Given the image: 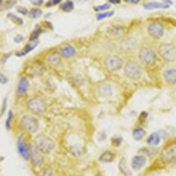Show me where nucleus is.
Here are the masks:
<instances>
[{"label": "nucleus", "instance_id": "36", "mask_svg": "<svg viewBox=\"0 0 176 176\" xmlns=\"http://www.w3.org/2000/svg\"><path fill=\"white\" fill-rule=\"evenodd\" d=\"M142 150H143L145 153H148L147 155H150V156H153L154 154H156V150H155L154 148H153V149H150V150H149L148 148H145V149H142Z\"/></svg>", "mask_w": 176, "mask_h": 176}, {"label": "nucleus", "instance_id": "43", "mask_svg": "<svg viewBox=\"0 0 176 176\" xmlns=\"http://www.w3.org/2000/svg\"><path fill=\"white\" fill-rule=\"evenodd\" d=\"M94 176H101V175H99V174H96V175H94Z\"/></svg>", "mask_w": 176, "mask_h": 176}, {"label": "nucleus", "instance_id": "27", "mask_svg": "<svg viewBox=\"0 0 176 176\" xmlns=\"http://www.w3.org/2000/svg\"><path fill=\"white\" fill-rule=\"evenodd\" d=\"M114 15V12L113 11H109V12H105V13H97L96 14V19L97 20H102V19H106V18H109Z\"/></svg>", "mask_w": 176, "mask_h": 176}, {"label": "nucleus", "instance_id": "12", "mask_svg": "<svg viewBox=\"0 0 176 176\" xmlns=\"http://www.w3.org/2000/svg\"><path fill=\"white\" fill-rule=\"evenodd\" d=\"M29 84L28 80L26 78H21L18 82V86H17V96L18 97H24L28 90Z\"/></svg>", "mask_w": 176, "mask_h": 176}, {"label": "nucleus", "instance_id": "6", "mask_svg": "<svg viewBox=\"0 0 176 176\" xmlns=\"http://www.w3.org/2000/svg\"><path fill=\"white\" fill-rule=\"evenodd\" d=\"M139 59L143 65L151 66L156 62V53L151 47L143 46L139 52Z\"/></svg>", "mask_w": 176, "mask_h": 176}, {"label": "nucleus", "instance_id": "20", "mask_svg": "<svg viewBox=\"0 0 176 176\" xmlns=\"http://www.w3.org/2000/svg\"><path fill=\"white\" fill-rule=\"evenodd\" d=\"M145 135H146V130L143 128H141V127H136L133 130V137L136 141H141L145 137Z\"/></svg>", "mask_w": 176, "mask_h": 176}, {"label": "nucleus", "instance_id": "10", "mask_svg": "<svg viewBox=\"0 0 176 176\" xmlns=\"http://www.w3.org/2000/svg\"><path fill=\"white\" fill-rule=\"evenodd\" d=\"M147 32L153 39H160L164 33V27H163V25L161 23L155 21V23H151V24L148 25Z\"/></svg>", "mask_w": 176, "mask_h": 176}, {"label": "nucleus", "instance_id": "34", "mask_svg": "<svg viewBox=\"0 0 176 176\" xmlns=\"http://www.w3.org/2000/svg\"><path fill=\"white\" fill-rule=\"evenodd\" d=\"M8 18H11L13 21H17V24H18V25H21V24H23V20H21L20 18H18V17L13 15V14H8Z\"/></svg>", "mask_w": 176, "mask_h": 176}, {"label": "nucleus", "instance_id": "38", "mask_svg": "<svg viewBox=\"0 0 176 176\" xmlns=\"http://www.w3.org/2000/svg\"><path fill=\"white\" fill-rule=\"evenodd\" d=\"M6 103H7V99L5 97V100L2 101V107H1V115H4V113H5V109H6Z\"/></svg>", "mask_w": 176, "mask_h": 176}, {"label": "nucleus", "instance_id": "15", "mask_svg": "<svg viewBox=\"0 0 176 176\" xmlns=\"http://www.w3.org/2000/svg\"><path fill=\"white\" fill-rule=\"evenodd\" d=\"M60 54L61 57L65 59H71L74 58L75 54H76V49L71 46V45H63L61 48H60Z\"/></svg>", "mask_w": 176, "mask_h": 176}, {"label": "nucleus", "instance_id": "7", "mask_svg": "<svg viewBox=\"0 0 176 176\" xmlns=\"http://www.w3.org/2000/svg\"><path fill=\"white\" fill-rule=\"evenodd\" d=\"M159 54L163 60L173 62L176 60V46L173 44H162L159 47Z\"/></svg>", "mask_w": 176, "mask_h": 176}, {"label": "nucleus", "instance_id": "14", "mask_svg": "<svg viewBox=\"0 0 176 176\" xmlns=\"http://www.w3.org/2000/svg\"><path fill=\"white\" fill-rule=\"evenodd\" d=\"M163 80L168 85H175L176 84V68H167L163 72Z\"/></svg>", "mask_w": 176, "mask_h": 176}, {"label": "nucleus", "instance_id": "18", "mask_svg": "<svg viewBox=\"0 0 176 176\" xmlns=\"http://www.w3.org/2000/svg\"><path fill=\"white\" fill-rule=\"evenodd\" d=\"M112 93H113V90L109 85H101L97 87V94L102 97H108L112 95Z\"/></svg>", "mask_w": 176, "mask_h": 176}, {"label": "nucleus", "instance_id": "8", "mask_svg": "<svg viewBox=\"0 0 176 176\" xmlns=\"http://www.w3.org/2000/svg\"><path fill=\"white\" fill-rule=\"evenodd\" d=\"M44 153L39 150L35 145H29V160L32 161L34 167H41L44 164Z\"/></svg>", "mask_w": 176, "mask_h": 176}, {"label": "nucleus", "instance_id": "25", "mask_svg": "<svg viewBox=\"0 0 176 176\" xmlns=\"http://www.w3.org/2000/svg\"><path fill=\"white\" fill-rule=\"evenodd\" d=\"M39 176H55V172L51 167H45L40 170Z\"/></svg>", "mask_w": 176, "mask_h": 176}, {"label": "nucleus", "instance_id": "42", "mask_svg": "<svg viewBox=\"0 0 176 176\" xmlns=\"http://www.w3.org/2000/svg\"><path fill=\"white\" fill-rule=\"evenodd\" d=\"M121 0H109V4H120Z\"/></svg>", "mask_w": 176, "mask_h": 176}, {"label": "nucleus", "instance_id": "4", "mask_svg": "<svg viewBox=\"0 0 176 176\" xmlns=\"http://www.w3.org/2000/svg\"><path fill=\"white\" fill-rule=\"evenodd\" d=\"M124 75L130 79V80H137L141 78V74H142V68L140 66V63H137L136 61H128L126 65H124Z\"/></svg>", "mask_w": 176, "mask_h": 176}, {"label": "nucleus", "instance_id": "1", "mask_svg": "<svg viewBox=\"0 0 176 176\" xmlns=\"http://www.w3.org/2000/svg\"><path fill=\"white\" fill-rule=\"evenodd\" d=\"M20 127L21 129H24L25 132H27L29 134H35L39 130V120L35 116H33V114H25L20 117Z\"/></svg>", "mask_w": 176, "mask_h": 176}, {"label": "nucleus", "instance_id": "11", "mask_svg": "<svg viewBox=\"0 0 176 176\" xmlns=\"http://www.w3.org/2000/svg\"><path fill=\"white\" fill-rule=\"evenodd\" d=\"M17 148H18V151L20 154V156L25 160V161H28L29 160V146H27V143L25 142L24 137L23 136H19L18 141H17Z\"/></svg>", "mask_w": 176, "mask_h": 176}, {"label": "nucleus", "instance_id": "9", "mask_svg": "<svg viewBox=\"0 0 176 176\" xmlns=\"http://www.w3.org/2000/svg\"><path fill=\"white\" fill-rule=\"evenodd\" d=\"M122 66H123L122 60L116 55H109L105 60V67L109 72H117L122 68Z\"/></svg>", "mask_w": 176, "mask_h": 176}, {"label": "nucleus", "instance_id": "13", "mask_svg": "<svg viewBox=\"0 0 176 176\" xmlns=\"http://www.w3.org/2000/svg\"><path fill=\"white\" fill-rule=\"evenodd\" d=\"M147 163V157L143 155H135L132 159L130 166L134 170H140L142 167H145V164Z\"/></svg>", "mask_w": 176, "mask_h": 176}, {"label": "nucleus", "instance_id": "37", "mask_svg": "<svg viewBox=\"0 0 176 176\" xmlns=\"http://www.w3.org/2000/svg\"><path fill=\"white\" fill-rule=\"evenodd\" d=\"M33 5H36V6H41L44 4V0H29Z\"/></svg>", "mask_w": 176, "mask_h": 176}, {"label": "nucleus", "instance_id": "21", "mask_svg": "<svg viewBox=\"0 0 176 176\" xmlns=\"http://www.w3.org/2000/svg\"><path fill=\"white\" fill-rule=\"evenodd\" d=\"M38 44H39V41L38 40H35V41H29V44L23 49V52H20V53H18V55L19 57H21V55H26L27 53H29L31 51H33L36 46H38Z\"/></svg>", "mask_w": 176, "mask_h": 176}, {"label": "nucleus", "instance_id": "41", "mask_svg": "<svg viewBox=\"0 0 176 176\" xmlns=\"http://www.w3.org/2000/svg\"><path fill=\"white\" fill-rule=\"evenodd\" d=\"M127 2H130V4H137L140 0H126Z\"/></svg>", "mask_w": 176, "mask_h": 176}, {"label": "nucleus", "instance_id": "29", "mask_svg": "<svg viewBox=\"0 0 176 176\" xmlns=\"http://www.w3.org/2000/svg\"><path fill=\"white\" fill-rule=\"evenodd\" d=\"M111 142H112V145H113L114 147H119L120 145H121V142H122V137L115 135V136H113V137H112Z\"/></svg>", "mask_w": 176, "mask_h": 176}, {"label": "nucleus", "instance_id": "16", "mask_svg": "<svg viewBox=\"0 0 176 176\" xmlns=\"http://www.w3.org/2000/svg\"><path fill=\"white\" fill-rule=\"evenodd\" d=\"M46 60H47V63L51 67H57L61 62V54H60V52H54V53L49 54Z\"/></svg>", "mask_w": 176, "mask_h": 176}, {"label": "nucleus", "instance_id": "23", "mask_svg": "<svg viewBox=\"0 0 176 176\" xmlns=\"http://www.w3.org/2000/svg\"><path fill=\"white\" fill-rule=\"evenodd\" d=\"M168 5L161 4V2H148L143 5V8L146 9H155V8H167Z\"/></svg>", "mask_w": 176, "mask_h": 176}, {"label": "nucleus", "instance_id": "24", "mask_svg": "<svg viewBox=\"0 0 176 176\" xmlns=\"http://www.w3.org/2000/svg\"><path fill=\"white\" fill-rule=\"evenodd\" d=\"M73 8H74V4L71 0L61 4V11H63V12H71V11H73Z\"/></svg>", "mask_w": 176, "mask_h": 176}, {"label": "nucleus", "instance_id": "32", "mask_svg": "<svg viewBox=\"0 0 176 176\" xmlns=\"http://www.w3.org/2000/svg\"><path fill=\"white\" fill-rule=\"evenodd\" d=\"M109 7H111V4H105V5H101V6H95L94 9H95L96 12H99V11H106V9H109Z\"/></svg>", "mask_w": 176, "mask_h": 176}, {"label": "nucleus", "instance_id": "2", "mask_svg": "<svg viewBox=\"0 0 176 176\" xmlns=\"http://www.w3.org/2000/svg\"><path fill=\"white\" fill-rule=\"evenodd\" d=\"M27 109L33 115H42L47 109V103L42 97L34 96L27 101Z\"/></svg>", "mask_w": 176, "mask_h": 176}, {"label": "nucleus", "instance_id": "19", "mask_svg": "<svg viewBox=\"0 0 176 176\" xmlns=\"http://www.w3.org/2000/svg\"><path fill=\"white\" fill-rule=\"evenodd\" d=\"M114 159H115V154L111 150H106L99 156V161L101 162H112Z\"/></svg>", "mask_w": 176, "mask_h": 176}, {"label": "nucleus", "instance_id": "33", "mask_svg": "<svg viewBox=\"0 0 176 176\" xmlns=\"http://www.w3.org/2000/svg\"><path fill=\"white\" fill-rule=\"evenodd\" d=\"M17 11H18V13H20V14H24V15H28L29 11L26 8V7H23V6H19L18 8H17Z\"/></svg>", "mask_w": 176, "mask_h": 176}, {"label": "nucleus", "instance_id": "26", "mask_svg": "<svg viewBox=\"0 0 176 176\" xmlns=\"http://www.w3.org/2000/svg\"><path fill=\"white\" fill-rule=\"evenodd\" d=\"M41 14H42V11H41L40 8H32V9L29 11L28 17L31 19H36V18H39Z\"/></svg>", "mask_w": 176, "mask_h": 176}, {"label": "nucleus", "instance_id": "3", "mask_svg": "<svg viewBox=\"0 0 176 176\" xmlns=\"http://www.w3.org/2000/svg\"><path fill=\"white\" fill-rule=\"evenodd\" d=\"M34 145L39 148V150L44 154H49L55 148V142L45 135H38L34 139Z\"/></svg>", "mask_w": 176, "mask_h": 176}, {"label": "nucleus", "instance_id": "31", "mask_svg": "<svg viewBox=\"0 0 176 176\" xmlns=\"http://www.w3.org/2000/svg\"><path fill=\"white\" fill-rule=\"evenodd\" d=\"M71 154L73 155V156H75V157H79V156H81L82 155V150L80 149V148H72L71 149Z\"/></svg>", "mask_w": 176, "mask_h": 176}, {"label": "nucleus", "instance_id": "39", "mask_svg": "<svg viewBox=\"0 0 176 176\" xmlns=\"http://www.w3.org/2000/svg\"><path fill=\"white\" fill-rule=\"evenodd\" d=\"M23 40H24V36H23V35H15V36H14V41L18 42V44L21 42Z\"/></svg>", "mask_w": 176, "mask_h": 176}, {"label": "nucleus", "instance_id": "22", "mask_svg": "<svg viewBox=\"0 0 176 176\" xmlns=\"http://www.w3.org/2000/svg\"><path fill=\"white\" fill-rule=\"evenodd\" d=\"M119 169H120V172L124 176H132L130 175L129 169H128V167H127V163H126V159H124V157H121L120 163H119Z\"/></svg>", "mask_w": 176, "mask_h": 176}, {"label": "nucleus", "instance_id": "28", "mask_svg": "<svg viewBox=\"0 0 176 176\" xmlns=\"http://www.w3.org/2000/svg\"><path fill=\"white\" fill-rule=\"evenodd\" d=\"M41 29L36 28L35 31H33V33L31 34V36H29V41H35V40H38V36L41 34Z\"/></svg>", "mask_w": 176, "mask_h": 176}, {"label": "nucleus", "instance_id": "5", "mask_svg": "<svg viewBox=\"0 0 176 176\" xmlns=\"http://www.w3.org/2000/svg\"><path fill=\"white\" fill-rule=\"evenodd\" d=\"M160 160L166 164L176 163V142L164 147L160 153Z\"/></svg>", "mask_w": 176, "mask_h": 176}, {"label": "nucleus", "instance_id": "30", "mask_svg": "<svg viewBox=\"0 0 176 176\" xmlns=\"http://www.w3.org/2000/svg\"><path fill=\"white\" fill-rule=\"evenodd\" d=\"M12 119H13V112H12V111H9V112H8L7 120H6V122H5V126H6L7 130H9V129H11V122H12Z\"/></svg>", "mask_w": 176, "mask_h": 176}, {"label": "nucleus", "instance_id": "17", "mask_svg": "<svg viewBox=\"0 0 176 176\" xmlns=\"http://www.w3.org/2000/svg\"><path fill=\"white\" fill-rule=\"evenodd\" d=\"M161 142V136L159 133H151L148 137H147V145L149 147H157Z\"/></svg>", "mask_w": 176, "mask_h": 176}, {"label": "nucleus", "instance_id": "40", "mask_svg": "<svg viewBox=\"0 0 176 176\" xmlns=\"http://www.w3.org/2000/svg\"><path fill=\"white\" fill-rule=\"evenodd\" d=\"M0 78H1V80H0V82H1V85H5L6 82H7V78L4 75V74H0Z\"/></svg>", "mask_w": 176, "mask_h": 176}, {"label": "nucleus", "instance_id": "35", "mask_svg": "<svg viewBox=\"0 0 176 176\" xmlns=\"http://www.w3.org/2000/svg\"><path fill=\"white\" fill-rule=\"evenodd\" d=\"M62 0H49L47 4H46V6L47 7H51V6H54V5H58V4H60Z\"/></svg>", "mask_w": 176, "mask_h": 176}]
</instances>
